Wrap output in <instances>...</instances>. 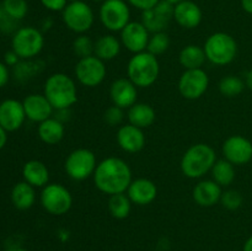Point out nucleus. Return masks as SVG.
I'll return each instance as SVG.
<instances>
[{
	"instance_id": "1",
	"label": "nucleus",
	"mask_w": 252,
	"mask_h": 251,
	"mask_svg": "<svg viewBox=\"0 0 252 251\" xmlns=\"http://www.w3.org/2000/svg\"><path fill=\"white\" fill-rule=\"evenodd\" d=\"M93 179L95 187L102 193L108 196L125 193L133 181L132 169L126 160L108 157L98 162Z\"/></svg>"
},
{
	"instance_id": "2",
	"label": "nucleus",
	"mask_w": 252,
	"mask_h": 251,
	"mask_svg": "<svg viewBox=\"0 0 252 251\" xmlns=\"http://www.w3.org/2000/svg\"><path fill=\"white\" fill-rule=\"evenodd\" d=\"M43 95L53 106L54 111L69 110L78 101V86L68 74L54 73L44 81Z\"/></svg>"
},
{
	"instance_id": "3",
	"label": "nucleus",
	"mask_w": 252,
	"mask_h": 251,
	"mask_svg": "<svg viewBox=\"0 0 252 251\" xmlns=\"http://www.w3.org/2000/svg\"><path fill=\"white\" fill-rule=\"evenodd\" d=\"M216 150L206 143H197L191 145L184 153L180 162L182 174L192 180L202 179L211 172L217 161Z\"/></svg>"
},
{
	"instance_id": "4",
	"label": "nucleus",
	"mask_w": 252,
	"mask_h": 251,
	"mask_svg": "<svg viewBox=\"0 0 252 251\" xmlns=\"http://www.w3.org/2000/svg\"><path fill=\"white\" fill-rule=\"evenodd\" d=\"M160 75V63L157 56L148 51L135 53L127 64V76L138 89L150 88Z\"/></svg>"
},
{
	"instance_id": "5",
	"label": "nucleus",
	"mask_w": 252,
	"mask_h": 251,
	"mask_svg": "<svg viewBox=\"0 0 252 251\" xmlns=\"http://www.w3.org/2000/svg\"><path fill=\"white\" fill-rule=\"evenodd\" d=\"M207 61L216 66H224L233 63L238 56V43L226 32H214L203 44Z\"/></svg>"
},
{
	"instance_id": "6",
	"label": "nucleus",
	"mask_w": 252,
	"mask_h": 251,
	"mask_svg": "<svg viewBox=\"0 0 252 251\" xmlns=\"http://www.w3.org/2000/svg\"><path fill=\"white\" fill-rule=\"evenodd\" d=\"M44 36L42 31L33 26L20 27L11 38V49L21 61L33 59L43 51Z\"/></svg>"
},
{
	"instance_id": "7",
	"label": "nucleus",
	"mask_w": 252,
	"mask_h": 251,
	"mask_svg": "<svg viewBox=\"0 0 252 251\" xmlns=\"http://www.w3.org/2000/svg\"><path fill=\"white\" fill-rule=\"evenodd\" d=\"M39 202L44 211L52 216L61 217L73 207V194L62 184H48L42 188Z\"/></svg>"
},
{
	"instance_id": "8",
	"label": "nucleus",
	"mask_w": 252,
	"mask_h": 251,
	"mask_svg": "<svg viewBox=\"0 0 252 251\" xmlns=\"http://www.w3.org/2000/svg\"><path fill=\"white\" fill-rule=\"evenodd\" d=\"M96 155L88 148H78L69 153L64 161L65 174L74 181H84L91 177L97 166Z\"/></svg>"
},
{
	"instance_id": "9",
	"label": "nucleus",
	"mask_w": 252,
	"mask_h": 251,
	"mask_svg": "<svg viewBox=\"0 0 252 251\" xmlns=\"http://www.w3.org/2000/svg\"><path fill=\"white\" fill-rule=\"evenodd\" d=\"M62 20L69 31L76 34H84L90 31L95 22V12L88 2H69L62 11Z\"/></svg>"
},
{
	"instance_id": "10",
	"label": "nucleus",
	"mask_w": 252,
	"mask_h": 251,
	"mask_svg": "<svg viewBox=\"0 0 252 251\" xmlns=\"http://www.w3.org/2000/svg\"><path fill=\"white\" fill-rule=\"evenodd\" d=\"M98 19L110 32H121L130 22V6L126 0H105L101 2Z\"/></svg>"
},
{
	"instance_id": "11",
	"label": "nucleus",
	"mask_w": 252,
	"mask_h": 251,
	"mask_svg": "<svg viewBox=\"0 0 252 251\" xmlns=\"http://www.w3.org/2000/svg\"><path fill=\"white\" fill-rule=\"evenodd\" d=\"M74 75L80 85L93 89L103 83L107 75V68L105 62L96 56L85 57L76 62Z\"/></svg>"
},
{
	"instance_id": "12",
	"label": "nucleus",
	"mask_w": 252,
	"mask_h": 251,
	"mask_svg": "<svg viewBox=\"0 0 252 251\" xmlns=\"http://www.w3.org/2000/svg\"><path fill=\"white\" fill-rule=\"evenodd\" d=\"M209 88V76L203 68L189 69L179 79V93L186 100H198Z\"/></svg>"
},
{
	"instance_id": "13",
	"label": "nucleus",
	"mask_w": 252,
	"mask_h": 251,
	"mask_svg": "<svg viewBox=\"0 0 252 251\" xmlns=\"http://www.w3.org/2000/svg\"><path fill=\"white\" fill-rule=\"evenodd\" d=\"M221 153L224 159L235 166L246 165L252 160V142L244 135H230L223 143Z\"/></svg>"
},
{
	"instance_id": "14",
	"label": "nucleus",
	"mask_w": 252,
	"mask_h": 251,
	"mask_svg": "<svg viewBox=\"0 0 252 251\" xmlns=\"http://www.w3.org/2000/svg\"><path fill=\"white\" fill-rule=\"evenodd\" d=\"M174 4L160 0L154 7L142 12V24L150 33L165 32L171 20H174Z\"/></svg>"
},
{
	"instance_id": "15",
	"label": "nucleus",
	"mask_w": 252,
	"mask_h": 251,
	"mask_svg": "<svg viewBox=\"0 0 252 251\" xmlns=\"http://www.w3.org/2000/svg\"><path fill=\"white\" fill-rule=\"evenodd\" d=\"M149 38L150 32L142 24V21H130L120 32L122 47H125L127 51H129L133 54L147 51Z\"/></svg>"
},
{
	"instance_id": "16",
	"label": "nucleus",
	"mask_w": 252,
	"mask_h": 251,
	"mask_svg": "<svg viewBox=\"0 0 252 251\" xmlns=\"http://www.w3.org/2000/svg\"><path fill=\"white\" fill-rule=\"evenodd\" d=\"M22 101L16 98H5L0 102V126L9 132H16L26 121Z\"/></svg>"
},
{
	"instance_id": "17",
	"label": "nucleus",
	"mask_w": 252,
	"mask_h": 251,
	"mask_svg": "<svg viewBox=\"0 0 252 251\" xmlns=\"http://www.w3.org/2000/svg\"><path fill=\"white\" fill-rule=\"evenodd\" d=\"M110 97L112 105L128 110L138 102V88L128 78H118L111 84Z\"/></svg>"
},
{
	"instance_id": "18",
	"label": "nucleus",
	"mask_w": 252,
	"mask_h": 251,
	"mask_svg": "<svg viewBox=\"0 0 252 251\" xmlns=\"http://www.w3.org/2000/svg\"><path fill=\"white\" fill-rule=\"evenodd\" d=\"M26 118L31 122L41 123L52 117L54 112L51 105L43 94H30L22 101Z\"/></svg>"
},
{
	"instance_id": "19",
	"label": "nucleus",
	"mask_w": 252,
	"mask_h": 251,
	"mask_svg": "<svg viewBox=\"0 0 252 251\" xmlns=\"http://www.w3.org/2000/svg\"><path fill=\"white\" fill-rule=\"evenodd\" d=\"M174 20L185 30H193L201 25L203 12L201 6L192 0H184L174 6Z\"/></svg>"
},
{
	"instance_id": "20",
	"label": "nucleus",
	"mask_w": 252,
	"mask_h": 251,
	"mask_svg": "<svg viewBox=\"0 0 252 251\" xmlns=\"http://www.w3.org/2000/svg\"><path fill=\"white\" fill-rule=\"evenodd\" d=\"M116 140L121 149L129 154L139 153L140 150L144 149L145 143H147V138H145L143 129L130 125V123L121 126L118 128Z\"/></svg>"
},
{
	"instance_id": "21",
	"label": "nucleus",
	"mask_w": 252,
	"mask_h": 251,
	"mask_svg": "<svg viewBox=\"0 0 252 251\" xmlns=\"http://www.w3.org/2000/svg\"><path fill=\"white\" fill-rule=\"evenodd\" d=\"M223 187L217 184L214 180H201L197 182L196 186L192 189V198L203 208H211L216 204L220 203Z\"/></svg>"
},
{
	"instance_id": "22",
	"label": "nucleus",
	"mask_w": 252,
	"mask_h": 251,
	"mask_svg": "<svg viewBox=\"0 0 252 251\" xmlns=\"http://www.w3.org/2000/svg\"><path fill=\"white\" fill-rule=\"evenodd\" d=\"M127 196L133 204L137 206H148L153 203L158 196V187L154 181L145 177H139L130 182L127 189Z\"/></svg>"
},
{
	"instance_id": "23",
	"label": "nucleus",
	"mask_w": 252,
	"mask_h": 251,
	"mask_svg": "<svg viewBox=\"0 0 252 251\" xmlns=\"http://www.w3.org/2000/svg\"><path fill=\"white\" fill-rule=\"evenodd\" d=\"M22 177L34 188H43L49 184V170L41 160H29L22 166Z\"/></svg>"
},
{
	"instance_id": "24",
	"label": "nucleus",
	"mask_w": 252,
	"mask_h": 251,
	"mask_svg": "<svg viewBox=\"0 0 252 251\" xmlns=\"http://www.w3.org/2000/svg\"><path fill=\"white\" fill-rule=\"evenodd\" d=\"M122 49V43L118 37L112 33H106L98 37L95 41L94 47V56L100 58L103 62H110L117 58Z\"/></svg>"
},
{
	"instance_id": "25",
	"label": "nucleus",
	"mask_w": 252,
	"mask_h": 251,
	"mask_svg": "<svg viewBox=\"0 0 252 251\" xmlns=\"http://www.w3.org/2000/svg\"><path fill=\"white\" fill-rule=\"evenodd\" d=\"M37 134L41 142L47 145H56L62 142L65 134V127L64 123L58 118L51 117L43 122L38 123Z\"/></svg>"
},
{
	"instance_id": "26",
	"label": "nucleus",
	"mask_w": 252,
	"mask_h": 251,
	"mask_svg": "<svg viewBox=\"0 0 252 251\" xmlns=\"http://www.w3.org/2000/svg\"><path fill=\"white\" fill-rule=\"evenodd\" d=\"M128 122L140 129L149 128L150 126L154 125L157 120V112L154 107L149 103L145 102H137L128 108Z\"/></svg>"
},
{
	"instance_id": "27",
	"label": "nucleus",
	"mask_w": 252,
	"mask_h": 251,
	"mask_svg": "<svg viewBox=\"0 0 252 251\" xmlns=\"http://www.w3.org/2000/svg\"><path fill=\"white\" fill-rule=\"evenodd\" d=\"M10 198L15 208L20 211H27L36 203V188L26 181H20L12 187Z\"/></svg>"
},
{
	"instance_id": "28",
	"label": "nucleus",
	"mask_w": 252,
	"mask_h": 251,
	"mask_svg": "<svg viewBox=\"0 0 252 251\" xmlns=\"http://www.w3.org/2000/svg\"><path fill=\"white\" fill-rule=\"evenodd\" d=\"M206 61L207 57L203 47L198 44H189L184 47L179 54V62L185 70L202 68Z\"/></svg>"
},
{
	"instance_id": "29",
	"label": "nucleus",
	"mask_w": 252,
	"mask_h": 251,
	"mask_svg": "<svg viewBox=\"0 0 252 251\" xmlns=\"http://www.w3.org/2000/svg\"><path fill=\"white\" fill-rule=\"evenodd\" d=\"M211 175L212 180H214L217 184L220 185L221 187H228L235 180V165H233L230 161L224 159V157L223 159H219L217 160L216 164L212 167Z\"/></svg>"
},
{
	"instance_id": "30",
	"label": "nucleus",
	"mask_w": 252,
	"mask_h": 251,
	"mask_svg": "<svg viewBox=\"0 0 252 251\" xmlns=\"http://www.w3.org/2000/svg\"><path fill=\"white\" fill-rule=\"evenodd\" d=\"M132 201L127 193H117L108 197L107 209L115 219H126L132 211Z\"/></svg>"
},
{
	"instance_id": "31",
	"label": "nucleus",
	"mask_w": 252,
	"mask_h": 251,
	"mask_svg": "<svg viewBox=\"0 0 252 251\" xmlns=\"http://www.w3.org/2000/svg\"><path fill=\"white\" fill-rule=\"evenodd\" d=\"M245 81L236 75H226L220 79L218 84L219 93L228 98L236 97L245 89Z\"/></svg>"
},
{
	"instance_id": "32",
	"label": "nucleus",
	"mask_w": 252,
	"mask_h": 251,
	"mask_svg": "<svg viewBox=\"0 0 252 251\" xmlns=\"http://www.w3.org/2000/svg\"><path fill=\"white\" fill-rule=\"evenodd\" d=\"M1 7L6 16L16 20V21L25 19L29 12L27 0H2Z\"/></svg>"
},
{
	"instance_id": "33",
	"label": "nucleus",
	"mask_w": 252,
	"mask_h": 251,
	"mask_svg": "<svg viewBox=\"0 0 252 251\" xmlns=\"http://www.w3.org/2000/svg\"><path fill=\"white\" fill-rule=\"evenodd\" d=\"M170 37L166 32H155L150 33L149 42H148L147 51L154 56H161L169 49Z\"/></svg>"
},
{
	"instance_id": "34",
	"label": "nucleus",
	"mask_w": 252,
	"mask_h": 251,
	"mask_svg": "<svg viewBox=\"0 0 252 251\" xmlns=\"http://www.w3.org/2000/svg\"><path fill=\"white\" fill-rule=\"evenodd\" d=\"M73 52L76 57L85 58V57L94 56V47L95 42L88 36V34H78L75 39L73 41Z\"/></svg>"
},
{
	"instance_id": "35",
	"label": "nucleus",
	"mask_w": 252,
	"mask_h": 251,
	"mask_svg": "<svg viewBox=\"0 0 252 251\" xmlns=\"http://www.w3.org/2000/svg\"><path fill=\"white\" fill-rule=\"evenodd\" d=\"M220 203L228 211H236V209H239L243 206L244 197L236 189H226V191H223V193H221Z\"/></svg>"
},
{
	"instance_id": "36",
	"label": "nucleus",
	"mask_w": 252,
	"mask_h": 251,
	"mask_svg": "<svg viewBox=\"0 0 252 251\" xmlns=\"http://www.w3.org/2000/svg\"><path fill=\"white\" fill-rule=\"evenodd\" d=\"M38 64L36 62L30 61H21L16 66H15V76H16L19 80H26V79L32 78V76L36 74L37 68L36 66Z\"/></svg>"
},
{
	"instance_id": "37",
	"label": "nucleus",
	"mask_w": 252,
	"mask_h": 251,
	"mask_svg": "<svg viewBox=\"0 0 252 251\" xmlns=\"http://www.w3.org/2000/svg\"><path fill=\"white\" fill-rule=\"evenodd\" d=\"M123 120H125V110L118 107V106H110L103 113V121L111 127L120 126L123 122Z\"/></svg>"
},
{
	"instance_id": "38",
	"label": "nucleus",
	"mask_w": 252,
	"mask_h": 251,
	"mask_svg": "<svg viewBox=\"0 0 252 251\" xmlns=\"http://www.w3.org/2000/svg\"><path fill=\"white\" fill-rule=\"evenodd\" d=\"M43 7L52 12H62L69 4L68 0H39Z\"/></svg>"
},
{
	"instance_id": "39",
	"label": "nucleus",
	"mask_w": 252,
	"mask_h": 251,
	"mask_svg": "<svg viewBox=\"0 0 252 251\" xmlns=\"http://www.w3.org/2000/svg\"><path fill=\"white\" fill-rule=\"evenodd\" d=\"M129 6L135 7V9L140 10V11H147V10L154 7L160 0H126Z\"/></svg>"
},
{
	"instance_id": "40",
	"label": "nucleus",
	"mask_w": 252,
	"mask_h": 251,
	"mask_svg": "<svg viewBox=\"0 0 252 251\" xmlns=\"http://www.w3.org/2000/svg\"><path fill=\"white\" fill-rule=\"evenodd\" d=\"M17 21L16 20L11 19V17L6 16V15L4 14V17L1 19V21H0V31H2L4 33H12L14 34L15 32L17 31Z\"/></svg>"
},
{
	"instance_id": "41",
	"label": "nucleus",
	"mask_w": 252,
	"mask_h": 251,
	"mask_svg": "<svg viewBox=\"0 0 252 251\" xmlns=\"http://www.w3.org/2000/svg\"><path fill=\"white\" fill-rule=\"evenodd\" d=\"M10 80V70L9 66L4 63V62L0 61V89L6 86V84Z\"/></svg>"
},
{
	"instance_id": "42",
	"label": "nucleus",
	"mask_w": 252,
	"mask_h": 251,
	"mask_svg": "<svg viewBox=\"0 0 252 251\" xmlns=\"http://www.w3.org/2000/svg\"><path fill=\"white\" fill-rule=\"evenodd\" d=\"M2 62H4L7 66H12V68H15V66H16L17 64L21 62V58H20V57L17 56V54L11 49V51H9L5 53L4 61Z\"/></svg>"
},
{
	"instance_id": "43",
	"label": "nucleus",
	"mask_w": 252,
	"mask_h": 251,
	"mask_svg": "<svg viewBox=\"0 0 252 251\" xmlns=\"http://www.w3.org/2000/svg\"><path fill=\"white\" fill-rule=\"evenodd\" d=\"M7 143V132L0 126V150L4 149Z\"/></svg>"
},
{
	"instance_id": "44",
	"label": "nucleus",
	"mask_w": 252,
	"mask_h": 251,
	"mask_svg": "<svg viewBox=\"0 0 252 251\" xmlns=\"http://www.w3.org/2000/svg\"><path fill=\"white\" fill-rule=\"evenodd\" d=\"M241 7L249 15H252V0H240Z\"/></svg>"
},
{
	"instance_id": "45",
	"label": "nucleus",
	"mask_w": 252,
	"mask_h": 251,
	"mask_svg": "<svg viewBox=\"0 0 252 251\" xmlns=\"http://www.w3.org/2000/svg\"><path fill=\"white\" fill-rule=\"evenodd\" d=\"M245 85H246V88H249L252 91V68L248 71V74H246Z\"/></svg>"
},
{
	"instance_id": "46",
	"label": "nucleus",
	"mask_w": 252,
	"mask_h": 251,
	"mask_svg": "<svg viewBox=\"0 0 252 251\" xmlns=\"http://www.w3.org/2000/svg\"><path fill=\"white\" fill-rule=\"evenodd\" d=\"M243 251H252V235L244 244Z\"/></svg>"
},
{
	"instance_id": "47",
	"label": "nucleus",
	"mask_w": 252,
	"mask_h": 251,
	"mask_svg": "<svg viewBox=\"0 0 252 251\" xmlns=\"http://www.w3.org/2000/svg\"><path fill=\"white\" fill-rule=\"evenodd\" d=\"M5 251H29V250H26V249H24V248H19V246H14V248L6 249Z\"/></svg>"
},
{
	"instance_id": "48",
	"label": "nucleus",
	"mask_w": 252,
	"mask_h": 251,
	"mask_svg": "<svg viewBox=\"0 0 252 251\" xmlns=\"http://www.w3.org/2000/svg\"><path fill=\"white\" fill-rule=\"evenodd\" d=\"M165 1H169V2H171V4L176 5V4H179V2L184 1V0H165Z\"/></svg>"
},
{
	"instance_id": "49",
	"label": "nucleus",
	"mask_w": 252,
	"mask_h": 251,
	"mask_svg": "<svg viewBox=\"0 0 252 251\" xmlns=\"http://www.w3.org/2000/svg\"><path fill=\"white\" fill-rule=\"evenodd\" d=\"M2 17H4V10H2L1 5H0V21H1Z\"/></svg>"
},
{
	"instance_id": "50",
	"label": "nucleus",
	"mask_w": 252,
	"mask_h": 251,
	"mask_svg": "<svg viewBox=\"0 0 252 251\" xmlns=\"http://www.w3.org/2000/svg\"><path fill=\"white\" fill-rule=\"evenodd\" d=\"M90 1H94V2H103L105 0H90Z\"/></svg>"
},
{
	"instance_id": "51",
	"label": "nucleus",
	"mask_w": 252,
	"mask_h": 251,
	"mask_svg": "<svg viewBox=\"0 0 252 251\" xmlns=\"http://www.w3.org/2000/svg\"><path fill=\"white\" fill-rule=\"evenodd\" d=\"M75 1H80V0H68V2H75Z\"/></svg>"
},
{
	"instance_id": "52",
	"label": "nucleus",
	"mask_w": 252,
	"mask_h": 251,
	"mask_svg": "<svg viewBox=\"0 0 252 251\" xmlns=\"http://www.w3.org/2000/svg\"><path fill=\"white\" fill-rule=\"evenodd\" d=\"M0 48H1V37H0Z\"/></svg>"
}]
</instances>
